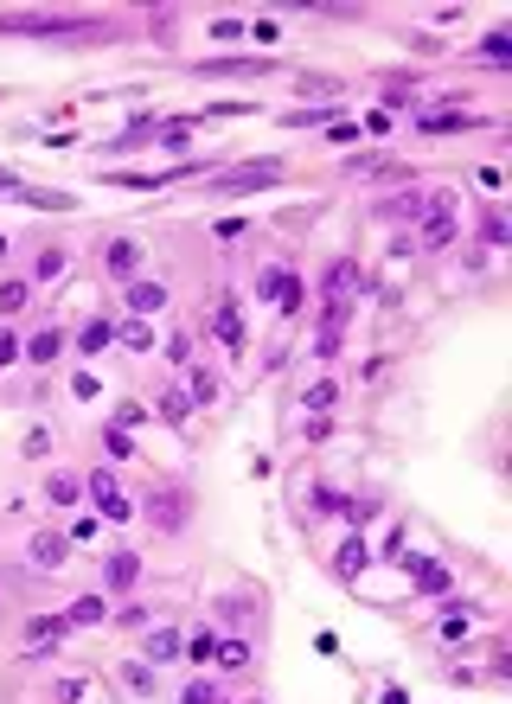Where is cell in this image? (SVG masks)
Masks as SVG:
<instances>
[{
    "mask_svg": "<svg viewBox=\"0 0 512 704\" xmlns=\"http://www.w3.org/2000/svg\"><path fill=\"white\" fill-rule=\"evenodd\" d=\"M416 244L423 250H449L455 244V199H449V192H429V212H423Z\"/></svg>",
    "mask_w": 512,
    "mask_h": 704,
    "instance_id": "cell-1",
    "label": "cell"
},
{
    "mask_svg": "<svg viewBox=\"0 0 512 704\" xmlns=\"http://www.w3.org/2000/svg\"><path fill=\"white\" fill-rule=\"evenodd\" d=\"M0 32H97V20H64V13H7Z\"/></svg>",
    "mask_w": 512,
    "mask_h": 704,
    "instance_id": "cell-2",
    "label": "cell"
},
{
    "mask_svg": "<svg viewBox=\"0 0 512 704\" xmlns=\"http://www.w3.org/2000/svg\"><path fill=\"white\" fill-rule=\"evenodd\" d=\"M352 289H359V263H352V256L327 263V276H321V301H327V307H340V301H352Z\"/></svg>",
    "mask_w": 512,
    "mask_h": 704,
    "instance_id": "cell-3",
    "label": "cell"
},
{
    "mask_svg": "<svg viewBox=\"0 0 512 704\" xmlns=\"http://www.w3.org/2000/svg\"><path fill=\"white\" fill-rule=\"evenodd\" d=\"M84 487H90V499L103 506V519H129V499H122V487H115V474H109V467H97V474H90Z\"/></svg>",
    "mask_w": 512,
    "mask_h": 704,
    "instance_id": "cell-4",
    "label": "cell"
},
{
    "mask_svg": "<svg viewBox=\"0 0 512 704\" xmlns=\"http://www.w3.org/2000/svg\"><path fill=\"white\" fill-rule=\"evenodd\" d=\"M275 180H282V167H275V161H256V167L224 173V180H218V192H256V186H275Z\"/></svg>",
    "mask_w": 512,
    "mask_h": 704,
    "instance_id": "cell-5",
    "label": "cell"
},
{
    "mask_svg": "<svg viewBox=\"0 0 512 704\" xmlns=\"http://www.w3.org/2000/svg\"><path fill=\"white\" fill-rule=\"evenodd\" d=\"M26 557H32V570H58V564L71 557V544H64L58 532H32V544H26Z\"/></svg>",
    "mask_w": 512,
    "mask_h": 704,
    "instance_id": "cell-6",
    "label": "cell"
},
{
    "mask_svg": "<svg viewBox=\"0 0 512 704\" xmlns=\"http://www.w3.org/2000/svg\"><path fill=\"white\" fill-rule=\"evenodd\" d=\"M212 333L231 346V352H244V321H238V295H224L218 301V314H212Z\"/></svg>",
    "mask_w": 512,
    "mask_h": 704,
    "instance_id": "cell-7",
    "label": "cell"
},
{
    "mask_svg": "<svg viewBox=\"0 0 512 704\" xmlns=\"http://www.w3.org/2000/svg\"><path fill=\"white\" fill-rule=\"evenodd\" d=\"M263 295L282 307V314H295V307H301V282L289 276V269H269V276H263Z\"/></svg>",
    "mask_w": 512,
    "mask_h": 704,
    "instance_id": "cell-8",
    "label": "cell"
},
{
    "mask_svg": "<svg viewBox=\"0 0 512 704\" xmlns=\"http://www.w3.org/2000/svg\"><path fill=\"white\" fill-rule=\"evenodd\" d=\"M20 352H26L32 365H52L58 352H64V333H58V327H38L32 339H20Z\"/></svg>",
    "mask_w": 512,
    "mask_h": 704,
    "instance_id": "cell-9",
    "label": "cell"
},
{
    "mask_svg": "<svg viewBox=\"0 0 512 704\" xmlns=\"http://www.w3.org/2000/svg\"><path fill=\"white\" fill-rule=\"evenodd\" d=\"M269 71V58H206L199 64V77H263Z\"/></svg>",
    "mask_w": 512,
    "mask_h": 704,
    "instance_id": "cell-10",
    "label": "cell"
},
{
    "mask_svg": "<svg viewBox=\"0 0 512 704\" xmlns=\"http://www.w3.org/2000/svg\"><path fill=\"white\" fill-rule=\"evenodd\" d=\"M135 576H141V557H135V551H109V564H103V582H109V590H129Z\"/></svg>",
    "mask_w": 512,
    "mask_h": 704,
    "instance_id": "cell-11",
    "label": "cell"
},
{
    "mask_svg": "<svg viewBox=\"0 0 512 704\" xmlns=\"http://www.w3.org/2000/svg\"><path fill=\"white\" fill-rule=\"evenodd\" d=\"M154 525H161V532H180V525H186V493H154Z\"/></svg>",
    "mask_w": 512,
    "mask_h": 704,
    "instance_id": "cell-12",
    "label": "cell"
},
{
    "mask_svg": "<svg viewBox=\"0 0 512 704\" xmlns=\"http://www.w3.org/2000/svg\"><path fill=\"white\" fill-rule=\"evenodd\" d=\"M103 615H109V602H103V596H77V602H71V615H64V628H97Z\"/></svg>",
    "mask_w": 512,
    "mask_h": 704,
    "instance_id": "cell-13",
    "label": "cell"
},
{
    "mask_svg": "<svg viewBox=\"0 0 512 704\" xmlns=\"http://www.w3.org/2000/svg\"><path fill=\"white\" fill-rule=\"evenodd\" d=\"M129 307H135V314H161V307H167V289H161V282H129Z\"/></svg>",
    "mask_w": 512,
    "mask_h": 704,
    "instance_id": "cell-14",
    "label": "cell"
},
{
    "mask_svg": "<svg viewBox=\"0 0 512 704\" xmlns=\"http://www.w3.org/2000/svg\"><path fill=\"white\" fill-rule=\"evenodd\" d=\"M218 390H224V384H218V372L192 365V384H186V398H192V404H206V410H212V404H218Z\"/></svg>",
    "mask_w": 512,
    "mask_h": 704,
    "instance_id": "cell-15",
    "label": "cell"
},
{
    "mask_svg": "<svg viewBox=\"0 0 512 704\" xmlns=\"http://www.w3.org/2000/svg\"><path fill=\"white\" fill-rule=\"evenodd\" d=\"M180 647H186V641H180L173 628H154V634H147V659H154V666H167V659H180Z\"/></svg>",
    "mask_w": 512,
    "mask_h": 704,
    "instance_id": "cell-16",
    "label": "cell"
},
{
    "mask_svg": "<svg viewBox=\"0 0 512 704\" xmlns=\"http://www.w3.org/2000/svg\"><path fill=\"white\" fill-rule=\"evenodd\" d=\"M365 564H372V544H365V538H346V544H340V576H359Z\"/></svg>",
    "mask_w": 512,
    "mask_h": 704,
    "instance_id": "cell-17",
    "label": "cell"
},
{
    "mask_svg": "<svg viewBox=\"0 0 512 704\" xmlns=\"http://www.w3.org/2000/svg\"><path fill=\"white\" fill-rule=\"evenodd\" d=\"M212 659H218L224 673H244V666H250V641L231 634V641H218V653H212Z\"/></svg>",
    "mask_w": 512,
    "mask_h": 704,
    "instance_id": "cell-18",
    "label": "cell"
},
{
    "mask_svg": "<svg viewBox=\"0 0 512 704\" xmlns=\"http://www.w3.org/2000/svg\"><path fill=\"white\" fill-rule=\"evenodd\" d=\"M449 582H455L449 564H416V590L423 596H449Z\"/></svg>",
    "mask_w": 512,
    "mask_h": 704,
    "instance_id": "cell-19",
    "label": "cell"
},
{
    "mask_svg": "<svg viewBox=\"0 0 512 704\" xmlns=\"http://www.w3.org/2000/svg\"><path fill=\"white\" fill-rule=\"evenodd\" d=\"M103 346H115V321H90V327H84V339H77V352H90V359H97Z\"/></svg>",
    "mask_w": 512,
    "mask_h": 704,
    "instance_id": "cell-20",
    "label": "cell"
},
{
    "mask_svg": "<svg viewBox=\"0 0 512 704\" xmlns=\"http://www.w3.org/2000/svg\"><path fill=\"white\" fill-rule=\"evenodd\" d=\"M77 493H84V481H77V474H52V481H46V499H52V506H77Z\"/></svg>",
    "mask_w": 512,
    "mask_h": 704,
    "instance_id": "cell-21",
    "label": "cell"
},
{
    "mask_svg": "<svg viewBox=\"0 0 512 704\" xmlns=\"http://www.w3.org/2000/svg\"><path fill=\"white\" fill-rule=\"evenodd\" d=\"M109 269H115V276H135V269H141V244H109V256H103Z\"/></svg>",
    "mask_w": 512,
    "mask_h": 704,
    "instance_id": "cell-22",
    "label": "cell"
},
{
    "mask_svg": "<svg viewBox=\"0 0 512 704\" xmlns=\"http://www.w3.org/2000/svg\"><path fill=\"white\" fill-rule=\"evenodd\" d=\"M423 129H429V135H442V129H474V115H461V109H442V115H423Z\"/></svg>",
    "mask_w": 512,
    "mask_h": 704,
    "instance_id": "cell-23",
    "label": "cell"
},
{
    "mask_svg": "<svg viewBox=\"0 0 512 704\" xmlns=\"http://www.w3.org/2000/svg\"><path fill=\"white\" fill-rule=\"evenodd\" d=\"M481 58H493V64H506V58H512V32H506V26L481 38Z\"/></svg>",
    "mask_w": 512,
    "mask_h": 704,
    "instance_id": "cell-24",
    "label": "cell"
},
{
    "mask_svg": "<svg viewBox=\"0 0 512 704\" xmlns=\"http://www.w3.org/2000/svg\"><path fill=\"white\" fill-rule=\"evenodd\" d=\"M481 238H487L493 250H506V238H512V224H506V212H499V205L487 212V224H481Z\"/></svg>",
    "mask_w": 512,
    "mask_h": 704,
    "instance_id": "cell-25",
    "label": "cell"
},
{
    "mask_svg": "<svg viewBox=\"0 0 512 704\" xmlns=\"http://www.w3.org/2000/svg\"><path fill=\"white\" fill-rule=\"evenodd\" d=\"M180 653H186V659H199V666H206V659L218 653V634H212V628H199V634H192V641H186Z\"/></svg>",
    "mask_w": 512,
    "mask_h": 704,
    "instance_id": "cell-26",
    "label": "cell"
},
{
    "mask_svg": "<svg viewBox=\"0 0 512 704\" xmlns=\"http://www.w3.org/2000/svg\"><path fill=\"white\" fill-rule=\"evenodd\" d=\"M26 301H32V289H26V282H0V314H20Z\"/></svg>",
    "mask_w": 512,
    "mask_h": 704,
    "instance_id": "cell-27",
    "label": "cell"
},
{
    "mask_svg": "<svg viewBox=\"0 0 512 704\" xmlns=\"http://www.w3.org/2000/svg\"><path fill=\"white\" fill-rule=\"evenodd\" d=\"M186 410H192L186 390H161V416H167V423H186Z\"/></svg>",
    "mask_w": 512,
    "mask_h": 704,
    "instance_id": "cell-28",
    "label": "cell"
},
{
    "mask_svg": "<svg viewBox=\"0 0 512 704\" xmlns=\"http://www.w3.org/2000/svg\"><path fill=\"white\" fill-rule=\"evenodd\" d=\"M180 704H224V698H218V685H212V679H192V685L180 691Z\"/></svg>",
    "mask_w": 512,
    "mask_h": 704,
    "instance_id": "cell-29",
    "label": "cell"
},
{
    "mask_svg": "<svg viewBox=\"0 0 512 704\" xmlns=\"http://www.w3.org/2000/svg\"><path fill=\"white\" fill-rule=\"evenodd\" d=\"M64 634V621H52V615H32L26 621V641H58Z\"/></svg>",
    "mask_w": 512,
    "mask_h": 704,
    "instance_id": "cell-30",
    "label": "cell"
},
{
    "mask_svg": "<svg viewBox=\"0 0 512 704\" xmlns=\"http://www.w3.org/2000/svg\"><path fill=\"white\" fill-rule=\"evenodd\" d=\"M333 404H340V384H314V390H307V410H314V416L333 410Z\"/></svg>",
    "mask_w": 512,
    "mask_h": 704,
    "instance_id": "cell-31",
    "label": "cell"
},
{
    "mask_svg": "<svg viewBox=\"0 0 512 704\" xmlns=\"http://www.w3.org/2000/svg\"><path fill=\"white\" fill-rule=\"evenodd\" d=\"M161 352H167V359H173V365H192V339H186V333H173V339H167Z\"/></svg>",
    "mask_w": 512,
    "mask_h": 704,
    "instance_id": "cell-32",
    "label": "cell"
},
{
    "mask_svg": "<svg viewBox=\"0 0 512 704\" xmlns=\"http://www.w3.org/2000/svg\"><path fill=\"white\" fill-rule=\"evenodd\" d=\"M103 448H109L115 461H122V455H135V442H129V429H109V436H103Z\"/></svg>",
    "mask_w": 512,
    "mask_h": 704,
    "instance_id": "cell-33",
    "label": "cell"
},
{
    "mask_svg": "<svg viewBox=\"0 0 512 704\" xmlns=\"http://www.w3.org/2000/svg\"><path fill=\"white\" fill-rule=\"evenodd\" d=\"M122 679H129V691H154V666H122Z\"/></svg>",
    "mask_w": 512,
    "mask_h": 704,
    "instance_id": "cell-34",
    "label": "cell"
},
{
    "mask_svg": "<svg viewBox=\"0 0 512 704\" xmlns=\"http://www.w3.org/2000/svg\"><path fill=\"white\" fill-rule=\"evenodd\" d=\"M38 276H46V282L64 276V250H46V256H38Z\"/></svg>",
    "mask_w": 512,
    "mask_h": 704,
    "instance_id": "cell-35",
    "label": "cell"
},
{
    "mask_svg": "<svg viewBox=\"0 0 512 704\" xmlns=\"http://www.w3.org/2000/svg\"><path fill=\"white\" fill-rule=\"evenodd\" d=\"M122 339H129V346H135V352H147V346H154V333H147V327H141V321H129V327H122Z\"/></svg>",
    "mask_w": 512,
    "mask_h": 704,
    "instance_id": "cell-36",
    "label": "cell"
},
{
    "mask_svg": "<svg viewBox=\"0 0 512 704\" xmlns=\"http://www.w3.org/2000/svg\"><path fill=\"white\" fill-rule=\"evenodd\" d=\"M20 455H32V461H38V455H52V436H46V429H32V436H26V448H20Z\"/></svg>",
    "mask_w": 512,
    "mask_h": 704,
    "instance_id": "cell-37",
    "label": "cell"
},
{
    "mask_svg": "<svg viewBox=\"0 0 512 704\" xmlns=\"http://www.w3.org/2000/svg\"><path fill=\"white\" fill-rule=\"evenodd\" d=\"M13 359H20V339H13V333H7V327H0V372H7V365H13Z\"/></svg>",
    "mask_w": 512,
    "mask_h": 704,
    "instance_id": "cell-38",
    "label": "cell"
},
{
    "mask_svg": "<svg viewBox=\"0 0 512 704\" xmlns=\"http://www.w3.org/2000/svg\"><path fill=\"white\" fill-rule=\"evenodd\" d=\"M301 90H314V96H333V90H340V77H301Z\"/></svg>",
    "mask_w": 512,
    "mask_h": 704,
    "instance_id": "cell-39",
    "label": "cell"
},
{
    "mask_svg": "<svg viewBox=\"0 0 512 704\" xmlns=\"http://www.w3.org/2000/svg\"><path fill=\"white\" fill-rule=\"evenodd\" d=\"M314 352H321V359H333V352H340V333H333V327H321V339H314Z\"/></svg>",
    "mask_w": 512,
    "mask_h": 704,
    "instance_id": "cell-40",
    "label": "cell"
},
{
    "mask_svg": "<svg viewBox=\"0 0 512 704\" xmlns=\"http://www.w3.org/2000/svg\"><path fill=\"white\" fill-rule=\"evenodd\" d=\"M250 704H263V698H250Z\"/></svg>",
    "mask_w": 512,
    "mask_h": 704,
    "instance_id": "cell-41",
    "label": "cell"
}]
</instances>
